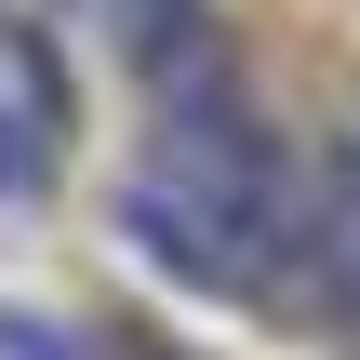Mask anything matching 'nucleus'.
<instances>
[{
  "label": "nucleus",
  "instance_id": "obj_1",
  "mask_svg": "<svg viewBox=\"0 0 360 360\" xmlns=\"http://www.w3.org/2000/svg\"><path fill=\"white\" fill-rule=\"evenodd\" d=\"M120 240H134L160 281H187V294H267V281H281V267H267L214 200H187V187L147 174V160H134V187H120Z\"/></svg>",
  "mask_w": 360,
  "mask_h": 360
},
{
  "label": "nucleus",
  "instance_id": "obj_2",
  "mask_svg": "<svg viewBox=\"0 0 360 360\" xmlns=\"http://www.w3.org/2000/svg\"><path fill=\"white\" fill-rule=\"evenodd\" d=\"M53 160H67V67H53V40H27L0 13V214H40Z\"/></svg>",
  "mask_w": 360,
  "mask_h": 360
},
{
  "label": "nucleus",
  "instance_id": "obj_3",
  "mask_svg": "<svg viewBox=\"0 0 360 360\" xmlns=\"http://www.w3.org/2000/svg\"><path fill=\"white\" fill-rule=\"evenodd\" d=\"M307 254H321V281L360 294V107H347V134H334V160L307 174Z\"/></svg>",
  "mask_w": 360,
  "mask_h": 360
}]
</instances>
